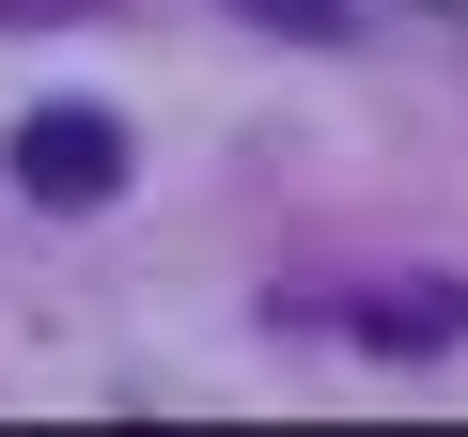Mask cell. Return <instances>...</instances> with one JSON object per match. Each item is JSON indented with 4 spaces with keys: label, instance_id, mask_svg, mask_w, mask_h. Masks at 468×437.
Segmentation results:
<instances>
[{
    "label": "cell",
    "instance_id": "cell-4",
    "mask_svg": "<svg viewBox=\"0 0 468 437\" xmlns=\"http://www.w3.org/2000/svg\"><path fill=\"white\" fill-rule=\"evenodd\" d=\"M0 16H110V0H0Z\"/></svg>",
    "mask_w": 468,
    "mask_h": 437
},
{
    "label": "cell",
    "instance_id": "cell-3",
    "mask_svg": "<svg viewBox=\"0 0 468 437\" xmlns=\"http://www.w3.org/2000/svg\"><path fill=\"white\" fill-rule=\"evenodd\" d=\"M234 16H266V32H297V48H344L359 0H234Z\"/></svg>",
    "mask_w": 468,
    "mask_h": 437
},
{
    "label": "cell",
    "instance_id": "cell-1",
    "mask_svg": "<svg viewBox=\"0 0 468 437\" xmlns=\"http://www.w3.org/2000/svg\"><path fill=\"white\" fill-rule=\"evenodd\" d=\"M0 172H16V187H32L48 218H94V203L125 187V125H110V110H79V94H48V110H16Z\"/></svg>",
    "mask_w": 468,
    "mask_h": 437
},
{
    "label": "cell",
    "instance_id": "cell-2",
    "mask_svg": "<svg viewBox=\"0 0 468 437\" xmlns=\"http://www.w3.org/2000/svg\"><path fill=\"white\" fill-rule=\"evenodd\" d=\"M359 344H375V359H390V344H406V359H421V344H468V282H406V297H375Z\"/></svg>",
    "mask_w": 468,
    "mask_h": 437
}]
</instances>
